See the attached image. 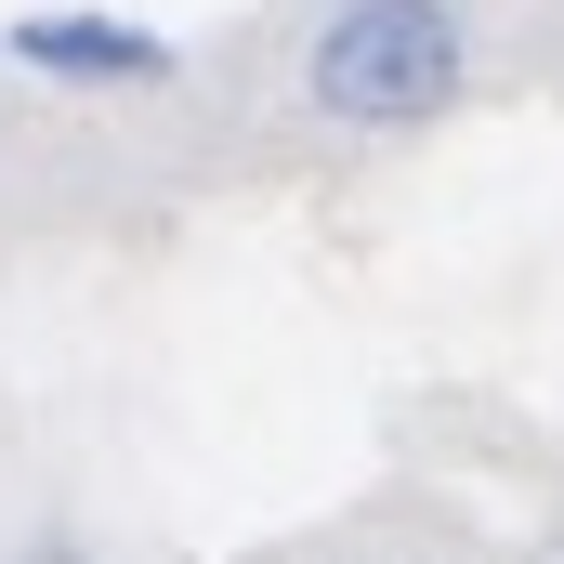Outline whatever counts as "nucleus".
<instances>
[{"label":"nucleus","mask_w":564,"mask_h":564,"mask_svg":"<svg viewBox=\"0 0 564 564\" xmlns=\"http://www.w3.org/2000/svg\"><path fill=\"white\" fill-rule=\"evenodd\" d=\"M302 93L341 132H421L473 93V40H459L446 0H328V26L302 53Z\"/></svg>","instance_id":"1"},{"label":"nucleus","mask_w":564,"mask_h":564,"mask_svg":"<svg viewBox=\"0 0 564 564\" xmlns=\"http://www.w3.org/2000/svg\"><path fill=\"white\" fill-rule=\"evenodd\" d=\"M13 66H40L66 93H144V79H171V40L119 26V13H13Z\"/></svg>","instance_id":"2"}]
</instances>
